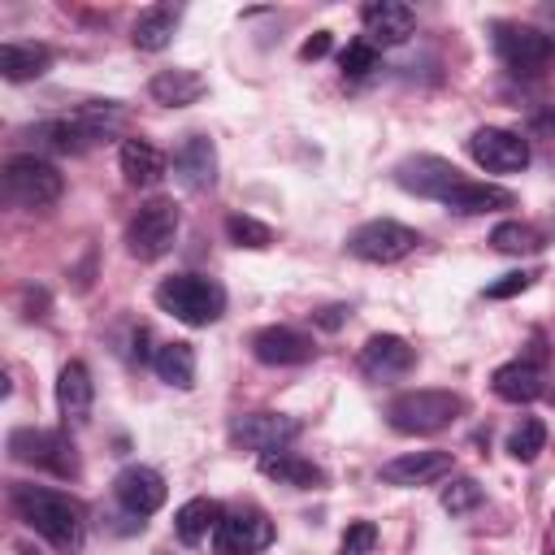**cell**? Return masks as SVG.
<instances>
[{
	"instance_id": "6da1fadb",
	"label": "cell",
	"mask_w": 555,
	"mask_h": 555,
	"mask_svg": "<svg viewBox=\"0 0 555 555\" xmlns=\"http://www.w3.org/2000/svg\"><path fill=\"white\" fill-rule=\"evenodd\" d=\"M9 503L17 512L22 525H30L39 538H48L61 555H74L87 538V516H82V503L61 494V490H48V486H13L9 490Z\"/></svg>"
},
{
	"instance_id": "7a4b0ae2",
	"label": "cell",
	"mask_w": 555,
	"mask_h": 555,
	"mask_svg": "<svg viewBox=\"0 0 555 555\" xmlns=\"http://www.w3.org/2000/svg\"><path fill=\"white\" fill-rule=\"evenodd\" d=\"M156 304L173 321L204 330V325L221 321V312H225V286L217 278H208V273H173V278H165L156 286Z\"/></svg>"
},
{
	"instance_id": "3957f363",
	"label": "cell",
	"mask_w": 555,
	"mask_h": 555,
	"mask_svg": "<svg viewBox=\"0 0 555 555\" xmlns=\"http://www.w3.org/2000/svg\"><path fill=\"white\" fill-rule=\"evenodd\" d=\"M464 412V395L455 390H403L390 399L386 408V421L395 434H408V438H425V434H438L447 425H455Z\"/></svg>"
},
{
	"instance_id": "277c9868",
	"label": "cell",
	"mask_w": 555,
	"mask_h": 555,
	"mask_svg": "<svg viewBox=\"0 0 555 555\" xmlns=\"http://www.w3.org/2000/svg\"><path fill=\"white\" fill-rule=\"evenodd\" d=\"M0 178H4V199L17 204V208H48L65 191L61 169L52 160H43V156H30V152L26 156H9Z\"/></svg>"
},
{
	"instance_id": "5b68a950",
	"label": "cell",
	"mask_w": 555,
	"mask_h": 555,
	"mask_svg": "<svg viewBox=\"0 0 555 555\" xmlns=\"http://www.w3.org/2000/svg\"><path fill=\"white\" fill-rule=\"evenodd\" d=\"M494 52L512 74H542L555 61V35L525 26V22H494Z\"/></svg>"
},
{
	"instance_id": "8992f818",
	"label": "cell",
	"mask_w": 555,
	"mask_h": 555,
	"mask_svg": "<svg viewBox=\"0 0 555 555\" xmlns=\"http://www.w3.org/2000/svg\"><path fill=\"white\" fill-rule=\"evenodd\" d=\"M178 221L182 217H178L173 199H147V204H139L134 217H130V225H126V251L134 260H160L173 247V238H178Z\"/></svg>"
},
{
	"instance_id": "52a82bcc",
	"label": "cell",
	"mask_w": 555,
	"mask_h": 555,
	"mask_svg": "<svg viewBox=\"0 0 555 555\" xmlns=\"http://www.w3.org/2000/svg\"><path fill=\"white\" fill-rule=\"evenodd\" d=\"M416 243H421V234L403 221H390V217H373L347 234V251L356 260H369V264H395L408 251H416Z\"/></svg>"
},
{
	"instance_id": "ba28073f",
	"label": "cell",
	"mask_w": 555,
	"mask_h": 555,
	"mask_svg": "<svg viewBox=\"0 0 555 555\" xmlns=\"http://www.w3.org/2000/svg\"><path fill=\"white\" fill-rule=\"evenodd\" d=\"M9 455L22 464H35V468H48L56 477H78V451L61 429L22 425L9 434Z\"/></svg>"
},
{
	"instance_id": "9c48e42d",
	"label": "cell",
	"mask_w": 555,
	"mask_h": 555,
	"mask_svg": "<svg viewBox=\"0 0 555 555\" xmlns=\"http://www.w3.org/2000/svg\"><path fill=\"white\" fill-rule=\"evenodd\" d=\"M468 156L486 169V173H520L529 165V139H520L516 130H499V126H481L468 139Z\"/></svg>"
},
{
	"instance_id": "30bf717a",
	"label": "cell",
	"mask_w": 555,
	"mask_h": 555,
	"mask_svg": "<svg viewBox=\"0 0 555 555\" xmlns=\"http://www.w3.org/2000/svg\"><path fill=\"white\" fill-rule=\"evenodd\" d=\"M212 538L221 555H256L273 542V520L260 507H234V512H221Z\"/></svg>"
},
{
	"instance_id": "8fae6325",
	"label": "cell",
	"mask_w": 555,
	"mask_h": 555,
	"mask_svg": "<svg viewBox=\"0 0 555 555\" xmlns=\"http://www.w3.org/2000/svg\"><path fill=\"white\" fill-rule=\"evenodd\" d=\"M464 173L451 165V160H442V156H429V152H416V156H403L399 165H395V182L403 186V191H412V195H425V199H447V191L460 182Z\"/></svg>"
},
{
	"instance_id": "7c38bea8",
	"label": "cell",
	"mask_w": 555,
	"mask_h": 555,
	"mask_svg": "<svg viewBox=\"0 0 555 555\" xmlns=\"http://www.w3.org/2000/svg\"><path fill=\"white\" fill-rule=\"evenodd\" d=\"M299 434V421L295 416H282V412H247V416H234L230 421V442L234 447H247V451H282L291 438Z\"/></svg>"
},
{
	"instance_id": "4fadbf2b",
	"label": "cell",
	"mask_w": 555,
	"mask_h": 555,
	"mask_svg": "<svg viewBox=\"0 0 555 555\" xmlns=\"http://www.w3.org/2000/svg\"><path fill=\"white\" fill-rule=\"evenodd\" d=\"M360 22H364V35L369 43L377 48H395V43H408L416 35V13L403 4V0H373L360 9Z\"/></svg>"
},
{
	"instance_id": "5bb4252c",
	"label": "cell",
	"mask_w": 555,
	"mask_h": 555,
	"mask_svg": "<svg viewBox=\"0 0 555 555\" xmlns=\"http://www.w3.org/2000/svg\"><path fill=\"white\" fill-rule=\"evenodd\" d=\"M251 356L260 364H278V369H291V364H308L317 356L312 338L291 330V325H264L251 334Z\"/></svg>"
},
{
	"instance_id": "9a60e30c",
	"label": "cell",
	"mask_w": 555,
	"mask_h": 555,
	"mask_svg": "<svg viewBox=\"0 0 555 555\" xmlns=\"http://www.w3.org/2000/svg\"><path fill=\"white\" fill-rule=\"evenodd\" d=\"M451 464H455L451 451H403V455L382 464V481L386 486H403V490L434 486V481H442L451 473Z\"/></svg>"
},
{
	"instance_id": "2e32d148",
	"label": "cell",
	"mask_w": 555,
	"mask_h": 555,
	"mask_svg": "<svg viewBox=\"0 0 555 555\" xmlns=\"http://www.w3.org/2000/svg\"><path fill=\"white\" fill-rule=\"evenodd\" d=\"M113 494H117V503L130 512V516H152L160 503H165V477L156 473V468H147V464H130V468H121L117 473V481H113Z\"/></svg>"
},
{
	"instance_id": "e0dca14e",
	"label": "cell",
	"mask_w": 555,
	"mask_h": 555,
	"mask_svg": "<svg viewBox=\"0 0 555 555\" xmlns=\"http://www.w3.org/2000/svg\"><path fill=\"white\" fill-rule=\"evenodd\" d=\"M416 364V347L399 334H373L364 347H360V369L364 377L373 382H386V377H403L408 369Z\"/></svg>"
},
{
	"instance_id": "ac0fdd59",
	"label": "cell",
	"mask_w": 555,
	"mask_h": 555,
	"mask_svg": "<svg viewBox=\"0 0 555 555\" xmlns=\"http://www.w3.org/2000/svg\"><path fill=\"white\" fill-rule=\"evenodd\" d=\"M91 403H95V382H91V369L82 360H65L61 373H56V408L69 425H87L91 416Z\"/></svg>"
},
{
	"instance_id": "d6986e66",
	"label": "cell",
	"mask_w": 555,
	"mask_h": 555,
	"mask_svg": "<svg viewBox=\"0 0 555 555\" xmlns=\"http://www.w3.org/2000/svg\"><path fill=\"white\" fill-rule=\"evenodd\" d=\"M173 169L182 178V186L191 191H208L217 182V147L208 134H186L173 152Z\"/></svg>"
},
{
	"instance_id": "ffe728a7",
	"label": "cell",
	"mask_w": 555,
	"mask_h": 555,
	"mask_svg": "<svg viewBox=\"0 0 555 555\" xmlns=\"http://www.w3.org/2000/svg\"><path fill=\"white\" fill-rule=\"evenodd\" d=\"M451 212H460V217H477V212H499V208H512L516 204V195L507 191V186H499V182H477V178H460L451 191H447V199H442Z\"/></svg>"
},
{
	"instance_id": "44dd1931",
	"label": "cell",
	"mask_w": 555,
	"mask_h": 555,
	"mask_svg": "<svg viewBox=\"0 0 555 555\" xmlns=\"http://www.w3.org/2000/svg\"><path fill=\"white\" fill-rule=\"evenodd\" d=\"M117 165H121V178L130 186H156L169 169L165 152L147 139H121V152H117Z\"/></svg>"
},
{
	"instance_id": "7402d4cb",
	"label": "cell",
	"mask_w": 555,
	"mask_h": 555,
	"mask_svg": "<svg viewBox=\"0 0 555 555\" xmlns=\"http://www.w3.org/2000/svg\"><path fill=\"white\" fill-rule=\"evenodd\" d=\"M260 473L269 477V481H278V486H291V490H312V486H321L325 481V473L308 460V455H299V451H269V455H260Z\"/></svg>"
},
{
	"instance_id": "603a6c76",
	"label": "cell",
	"mask_w": 555,
	"mask_h": 555,
	"mask_svg": "<svg viewBox=\"0 0 555 555\" xmlns=\"http://www.w3.org/2000/svg\"><path fill=\"white\" fill-rule=\"evenodd\" d=\"M204 91H208V82H204L195 69H160V74H152V82H147V95H152L156 104H165V108H186V104H195Z\"/></svg>"
},
{
	"instance_id": "cb8c5ba5",
	"label": "cell",
	"mask_w": 555,
	"mask_h": 555,
	"mask_svg": "<svg viewBox=\"0 0 555 555\" xmlns=\"http://www.w3.org/2000/svg\"><path fill=\"white\" fill-rule=\"evenodd\" d=\"M490 386H494V395H499L503 403H533V399L546 390V386H542L538 364H529V360L499 364V369H494V377H490Z\"/></svg>"
},
{
	"instance_id": "d4e9b609",
	"label": "cell",
	"mask_w": 555,
	"mask_h": 555,
	"mask_svg": "<svg viewBox=\"0 0 555 555\" xmlns=\"http://www.w3.org/2000/svg\"><path fill=\"white\" fill-rule=\"evenodd\" d=\"M178 17H182L178 4H152V9H143V13L134 17V35H130L134 48H139V52H160V48H169Z\"/></svg>"
},
{
	"instance_id": "484cf974",
	"label": "cell",
	"mask_w": 555,
	"mask_h": 555,
	"mask_svg": "<svg viewBox=\"0 0 555 555\" xmlns=\"http://www.w3.org/2000/svg\"><path fill=\"white\" fill-rule=\"evenodd\" d=\"M52 65V48L48 43H4L0 48V74L9 82H30L43 78Z\"/></svg>"
},
{
	"instance_id": "4316f807",
	"label": "cell",
	"mask_w": 555,
	"mask_h": 555,
	"mask_svg": "<svg viewBox=\"0 0 555 555\" xmlns=\"http://www.w3.org/2000/svg\"><path fill=\"white\" fill-rule=\"evenodd\" d=\"M35 139H39V143H48L52 152H87L91 143H100V139H95V130L87 126V117H82V113L39 121V126H35Z\"/></svg>"
},
{
	"instance_id": "83f0119b",
	"label": "cell",
	"mask_w": 555,
	"mask_h": 555,
	"mask_svg": "<svg viewBox=\"0 0 555 555\" xmlns=\"http://www.w3.org/2000/svg\"><path fill=\"white\" fill-rule=\"evenodd\" d=\"M217 520H221V503L217 499H186L173 512V533H178L182 546H195L208 533H217Z\"/></svg>"
},
{
	"instance_id": "f1b7e54d",
	"label": "cell",
	"mask_w": 555,
	"mask_h": 555,
	"mask_svg": "<svg viewBox=\"0 0 555 555\" xmlns=\"http://www.w3.org/2000/svg\"><path fill=\"white\" fill-rule=\"evenodd\" d=\"M152 369L165 386L173 390H191L195 386V347L191 343H165L156 356H152Z\"/></svg>"
},
{
	"instance_id": "f546056e",
	"label": "cell",
	"mask_w": 555,
	"mask_h": 555,
	"mask_svg": "<svg viewBox=\"0 0 555 555\" xmlns=\"http://www.w3.org/2000/svg\"><path fill=\"white\" fill-rule=\"evenodd\" d=\"M490 243H494V251H503V256H533V251L546 247V234H542L538 225H529V221H499V225L490 230Z\"/></svg>"
},
{
	"instance_id": "4dcf8cb0",
	"label": "cell",
	"mask_w": 555,
	"mask_h": 555,
	"mask_svg": "<svg viewBox=\"0 0 555 555\" xmlns=\"http://www.w3.org/2000/svg\"><path fill=\"white\" fill-rule=\"evenodd\" d=\"M542 447H546V425H542L538 416H525V421L507 434V455L520 460V464H533V460L542 455Z\"/></svg>"
},
{
	"instance_id": "1f68e13d",
	"label": "cell",
	"mask_w": 555,
	"mask_h": 555,
	"mask_svg": "<svg viewBox=\"0 0 555 555\" xmlns=\"http://www.w3.org/2000/svg\"><path fill=\"white\" fill-rule=\"evenodd\" d=\"M225 234H230L234 247H251V251L273 247V230H269L264 221L247 217V212H230V217H225Z\"/></svg>"
},
{
	"instance_id": "d6a6232c",
	"label": "cell",
	"mask_w": 555,
	"mask_h": 555,
	"mask_svg": "<svg viewBox=\"0 0 555 555\" xmlns=\"http://www.w3.org/2000/svg\"><path fill=\"white\" fill-rule=\"evenodd\" d=\"M481 499H486V490L473 477H451V486H442V512H451V516L473 512Z\"/></svg>"
},
{
	"instance_id": "836d02e7",
	"label": "cell",
	"mask_w": 555,
	"mask_h": 555,
	"mask_svg": "<svg viewBox=\"0 0 555 555\" xmlns=\"http://www.w3.org/2000/svg\"><path fill=\"white\" fill-rule=\"evenodd\" d=\"M338 65H343V74H351V78H364L369 69H377V48H373L369 39H356V43H347V48H343Z\"/></svg>"
},
{
	"instance_id": "e575fe53",
	"label": "cell",
	"mask_w": 555,
	"mask_h": 555,
	"mask_svg": "<svg viewBox=\"0 0 555 555\" xmlns=\"http://www.w3.org/2000/svg\"><path fill=\"white\" fill-rule=\"evenodd\" d=\"M373 546H377V525L373 520H356V525H347L338 555H373Z\"/></svg>"
},
{
	"instance_id": "d590c367",
	"label": "cell",
	"mask_w": 555,
	"mask_h": 555,
	"mask_svg": "<svg viewBox=\"0 0 555 555\" xmlns=\"http://www.w3.org/2000/svg\"><path fill=\"white\" fill-rule=\"evenodd\" d=\"M533 278H538V273H525V269H516V273H503V278H494V282L486 286V299H512V295L529 291V286H533Z\"/></svg>"
},
{
	"instance_id": "8d00e7d4",
	"label": "cell",
	"mask_w": 555,
	"mask_h": 555,
	"mask_svg": "<svg viewBox=\"0 0 555 555\" xmlns=\"http://www.w3.org/2000/svg\"><path fill=\"white\" fill-rule=\"evenodd\" d=\"M330 52V30H317L312 39H304V48H299V56L304 61H321Z\"/></svg>"
},
{
	"instance_id": "74e56055",
	"label": "cell",
	"mask_w": 555,
	"mask_h": 555,
	"mask_svg": "<svg viewBox=\"0 0 555 555\" xmlns=\"http://www.w3.org/2000/svg\"><path fill=\"white\" fill-rule=\"evenodd\" d=\"M312 321H317L321 330H338V325L347 321V308H343V304H330V308H317V312H312Z\"/></svg>"
},
{
	"instance_id": "f35d334b",
	"label": "cell",
	"mask_w": 555,
	"mask_h": 555,
	"mask_svg": "<svg viewBox=\"0 0 555 555\" xmlns=\"http://www.w3.org/2000/svg\"><path fill=\"white\" fill-rule=\"evenodd\" d=\"M529 130H533V134H555V104H551V108H538V113L529 117Z\"/></svg>"
},
{
	"instance_id": "ab89813d",
	"label": "cell",
	"mask_w": 555,
	"mask_h": 555,
	"mask_svg": "<svg viewBox=\"0 0 555 555\" xmlns=\"http://www.w3.org/2000/svg\"><path fill=\"white\" fill-rule=\"evenodd\" d=\"M551 399H555V390H551Z\"/></svg>"
}]
</instances>
